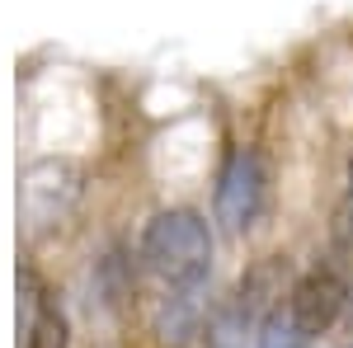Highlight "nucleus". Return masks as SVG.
I'll return each mask as SVG.
<instances>
[{
    "label": "nucleus",
    "mask_w": 353,
    "mask_h": 348,
    "mask_svg": "<svg viewBox=\"0 0 353 348\" xmlns=\"http://www.w3.org/2000/svg\"><path fill=\"white\" fill-rule=\"evenodd\" d=\"M273 296H283V287H278V264H259L241 287L212 311V320H208V344L212 348H241L250 334L259 339V325L269 320V311L278 306Z\"/></svg>",
    "instance_id": "obj_3"
},
{
    "label": "nucleus",
    "mask_w": 353,
    "mask_h": 348,
    "mask_svg": "<svg viewBox=\"0 0 353 348\" xmlns=\"http://www.w3.org/2000/svg\"><path fill=\"white\" fill-rule=\"evenodd\" d=\"M19 287H24V348H66V316H61V306L38 292L28 268L19 273Z\"/></svg>",
    "instance_id": "obj_7"
},
{
    "label": "nucleus",
    "mask_w": 353,
    "mask_h": 348,
    "mask_svg": "<svg viewBox=\"0 0 353 348\" xmlns=\"http://www.w3.org/2000/svg\"><path fill=\"white\" fill-rule=\"evenodd\" d=\"M349 301V278L334 264L306 268L288 292L278 296V306L269 311V320L259 325V348H311L330 325L339 320Z\"/></svg>",
    "instance_id": "obj_1"
},
{
    "label": "nucleus",
    "mask_w": 353,
    "mask_h": 348,
    "mask_svg": "<svg viewBox=\"0 0 353 348\" xmlns=\"http://www.w3.org/2000/svg\"><path fill=\"white\" fill-rule=\"evenodd\" d=\"M141 264L161 278L165 287H208L212 268V236L208 221L189 207L156 212L141 231Z\"/></svg>",
    "instance_id": "obj_2"
},
{
    "label": "nucleus",
    "mask_w": 353,
    "mask_h": 348,
    "mask_svg": "<svg viewBox=\"0 0 353 348\" xmlns=\"http://www.w3.org/2000/svg\"><path fill=\"white\" fill-rule=\"evenodd\" d=\"M334 254H339V264H353V161L344 174L339 207H334Z\"/></svg>",
    "instance_id": "obj_8"
},
{
    "label": "nucleus",
    "mask_w": 353,
    "mask_h": 348,
    "mask_svg": "<svg viewBox=\"0 0 353 348\" xmlns=\"http://www.w3.org/2000/svg\"><path fill=\"white\" fill-rule=\"evenodd\" d=\"M264 198H269V170L259 161V151H245V146L231 151L217 174V221L231 236H241L259 221Z\"/></svg>",
    "instance_id": "obj_4"
},
{
    "label": "nucleus",
    "mask_w": 353,
    "mask_h": 348,
    "mask_svg": "<svg viewBox=\"0 0 353 348\" xmlns=\"http://www.w3.org/2000/svg\"><path fill=\"white\" fill-rule=\"evenodd\" d=\"M208 320V296L203 287H165L161 306H156V334L165 344H189Z\"/></svg>",
    "instance_id": "obj_6"
},
{
    "label": "nucleus",
    "mask_w": 353,
    "mask_h": 348,
    "mask_svg": "<svg viewBox=\"0 0 353 348\" xmlns=\"http://www.w3.org/2000/svg\"><path fill=\"white\" fill-rule=\"evenodd\" d=\"M76 170L61 161H43L24 174V188H19V203H24L28 226H52L66 216V207L76 203Z\"/></svg>",
    "instance_id": "obj_5"
}]
</instances>
